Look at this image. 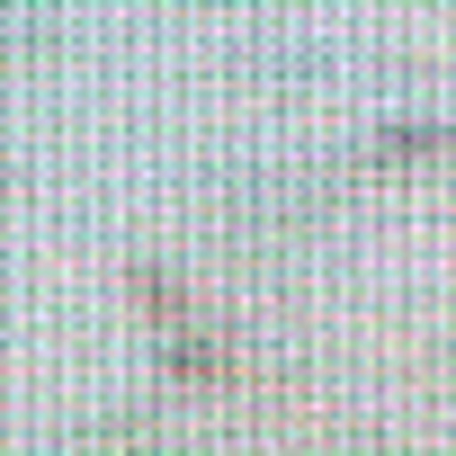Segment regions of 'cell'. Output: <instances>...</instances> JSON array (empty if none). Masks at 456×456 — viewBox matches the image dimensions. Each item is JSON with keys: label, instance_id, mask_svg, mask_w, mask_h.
I'll return each mask as SVG.
<instances>
[{"label": "cell", "instance_id": "cell-1", "mask_svg": "<svg viewBox=\"0 0 456 456\" xmlns=\"http://www.w3.org/2000/svg\"><path fill=\"white\" fill-rule=\"evenodd\" d=\"M134 305H143V322L161 331L170 376H188V385H233V376H242V358H233V349H224V340L197 322V305H188V287H179V278L134 269Z\"/></svg>", "mask_w": 456, "mask_h": 456}]
</instances>
